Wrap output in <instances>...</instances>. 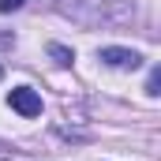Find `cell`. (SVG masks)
I'll list each match as a JSON object with an SVG mask.
<instances>
[{
    "label": "cell",
    "mask_w": 161,
    "mask_h": 161,
    "mask_svg": "<svg viewBox=\"0 0 161 161\" xmlns=\"http://www.w3.org/2000/svg\"><path fill=\"white\" fill-rule=\"evenodd\" d=\"M8 105H11L19 116H26V120L41 116V94L30 90V86H15V90H8Z\"/></svg>",
    "instance_id": "1"
},
{
    "label": "cell",
    "mask_w": 161,
    "mask_h": 161,
    "mask_svg": "<svg viewBox=\"0 0 161 161\" xmlns=\"http://www.w3.org/2000/svg\"><path fill=\"white\" fill-rule=\"evenodd\" d=\"M146 94H150V97H158V71H154V75H150V82H146Z\"/></svg>",
    "instance_id": "5"
},
{
    "label": "cell",
    "mask_w": 161,
    "mask_h": 161,
    "mask_svg": "<svg viewBox=\"0 0 161 161\" xmlns=\"http://www.w3.org/2000/svg\"><path fill=\"white\" fill-rule=\"evenodd\" d=\"M0 79H4V68H0Z\"/></svg>",
    "instance_id": "6"
},
{
    "label": "cell",
    "mask_w": 161,
    "mask_h": 161,
    "mask_svg": "<svg viewBox=\"0 0 161 161\" xmlns=\"http://www.w3.org/2000/svg\"><path fill=\"white\" fill-rule=\"evenodd\" d=\"M26 0H0V11H19Z\"/></svg>",
    "instance_id": "4"
},
{
    "label": "cell",
    "mask_w": 161,
    "mask_h": 161,
    "mask_svg": "<svg viewBox=\"0 0 161 161\" xmlns=\"http://www.w3.org/2000/svg\"><path fill=\"white\" fill-rule=\"evenodd\" d=\"M97 60H101L105 68H116V71H135V68L142 64V56H139L135 49H120V45H105V49L97 53Z\"/></svg>",
    "instance_id": "2"
},
{
    "label": "cell",
    "mask_w": 161,
    "mask_h": 161,
    "mask_svg": "<svg viewBox=\"0 0 161 161\" xmlns=\"http://www.w3.org/2000/svg\"><path fill=\"white\" fill-rule=\"evenodd\" d=\"M49 56H56V64H64V68L75 60V53H71V49H64V45H49Z\"/></svg>",
    "instance_id": "3"
}]
</instances>
